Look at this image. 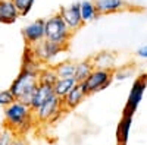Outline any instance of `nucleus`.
Segmentation results:
<instances>
[{
	"label": "nucleus",
	"mask_w": 147,
	"mask_h": 145,
	"mask_svg": "<svg viewBox=\"0 0 147 145\" xmlns=\"http://www.w3.org/2000/svg\"><path fill=\"white\" fill-rule=\"evenodd\" d=\"M52 95H55L53 85H50V84H41V82H38V85H37V88H35V92L32 95V100L30 103L31 110L32 112L37 110V108H38L44 101H47Z\"/></svg>",
	"instance_id": "9"
},
{
	"label": "nucleus",
	"mask_w": 147,
	"mask_h": 145,
	"mask_svg": "<svg viewBox=\"0 0 147 145\" xmlns=\"http://www.w3.org/2000/svg\"><path fill=\"white\" fill-rule=\"evenodd\" d=\"M84 98H85V92L81 88L80 84H77V85L62 98V110H72V108H75Z\"/></svg>",
	"instance_id": "10"
},
{
	"label": "nucleus",
	"mask_w": 147,
	"mask_h": 145,
	"mask_svg": "<svg viewBox=\"0 0 147 145\" xmlns=\"http://www.w3.org/2000/svg\"><path fill=\"white\" fill-rule=\"evenodd\" d=\"M94 70V66L91 62H81V63H77V70H75V78L77 82H82L88 78V75Z\"/></svg>",
	"instance_id": "18"
},
{
	"label": "nucleus",
	"mask_w": 147,
	"mask_h": 145,
	"mask_svg": "<svg viewBox=\"0 0 147 145\" xmlns=\"http://www.w3.org/2000/svg\"><path fill=\"white\" fill-rule=\"evenodd\" d=\"M80 6V13H81V19L82 22H90L93 19H96L97 16H99V12H97L96 9V5L94 2H91V0H82V2L78 3Z\"/></svg>",
	"instance_id": "15"
},
{
	"label": "nucleus",
	"mask_w": 147,
	"mask_h": 145,
	"mask_svg": "<svg viewBox=\"0 0 147 145\" xmlns=\"http://www.w3.org/2000/svg\"><path fill=\"white\" fill-rule=\"evenodd\" d=\"M37 85H38V75L30 69H24L18 78L12 82L9 91L15 97V100L30 106Z\"/></svg>",
	"instance_id": "1"
},
{
	"label": "nucleus",
	"mask_w": 147,
	"mask_h": 145,
	"mask_svg": "<svg viewBox=\"0 0 147 145\" xmlns=\"http://www.w3.org/2000/svg\"><path fill=\"white\" fill-rule=\"evenodd\" d=\"M97 12L100 13H113V12L121 10L125 6L124 0H96L94 2Z\"/></svg>",
	"instance_id": "13"
},
{
	"label": "nucleus",
	"mask_w": 147,
	"mask_h": 145,
	"mask_svg": "<svg viewBox=\"0 0 147 145\" xmlns=\"http://www.w3.org/2000/svg\"><path fill=\"white\" fill-rule=\"evenodd\" d=\"M34 113L37 120H40V122H50L62 113V100L57 95H52L37 110H34Z\"/></svg>",
	"instance_id": "5"
},
{
	"label": "nucleus",
	"mask_w": 147,
	"mask_h": 145,
	"mask_svg": "<svg viewBox=\"0 0 147 145\" xmlns=\"http://www.w3.org/2000/svg\"><path fill=\"white\" fill-rule=\"evenodd\" d=\"M55 74L57 78H74L75 76V70H77V63L74 62H62L59 63L55 69Z\"/></svg>",
	"instance_id": "17"
},
{
	"label": "nucleus",
	"mask_w": 147,
	"mask_h": 145,
	"mask_svg": "<svg viewBox=\"0 0 147 145\" xmlns=\"http://www.w3.org/2000/svg\"><path fill=\"white\" fill-rule=\"evenodd\" d=\"M137 54L140 56V57H147V45H144V47H141L140 50L137 51Z\"/></svg>",
	"instance_id": "23"
},
{
	"label": "nucleus",
	"mask_w": 147,
	"mask_h": 145,
	"mask_svg": "<svg viewBox=\"0 0 147 145\" xmlns=\"http://www.w3.org/2000/svg\"><path fill=\"white\" fill-rule=\"evenodd\" d=\"M24 38L30 44H37L41 43L44 40V21L43 19H37L22 29Z\"/></svg>",
	"instance_id": "8"
},
{
	"label": "nucleus",
	"mask_w": 147,
	"mask_h": 145,
	"mask_svg": "<svg viewBox=\"0 0 147 145\" xmlns=\"http://www.w3.org/2000/svg\"><path fill=\"white\" fill-rule=\"evenodd\" d=\"M77 84L78 82L75 78H57L56 82L53 84V92H55V95H57L62 100Z\"/></svg>",
	"instance_id": "12"
},
{
	"label": "nucleus",
	"mask_w": 147,
	"mask_h": 145,
	"mask_svg": "<svg viewBox=\"0 0 147 145\" xmlns=\"http://www.w3.org/2000/svg\"><path fill=\"white\" fill-rule=\"evenodd\" d=\"M72 29H69V27L65 23V21L62 19L59 13L50 16L47 21H44V40L52 41L60 45H65L71 35H72Z\"/></svg>",
	"instance_id": "3"
},
{
	"label": "nucleus",
	"mask_w": 147,
	"mask_h": 145,
	"mask_svg": "<svg viewBox=\"0 0 147 145\" xmlns=\"http://www.w3.org/2000/svg\"><path fill=\"white\" fill-rule=\"evenodd\" d=\"M56 79H57V76H56L53 69L43 72V74L38 76V82H41V84H50V85H53V84L56 82Z\"/></svg>",
	"instance_id": "20"
},
{
	"label": "nucleus",
	"mask_w": 147,
	"mask_h": 145,
	"mask_svg": "<svg viewBox=\"0 0 147 145\" xmlns=\"http://www.w3.org/2000/svg\"><path fill=\"white\" fill-rule=\"evenodd\" d=\"M146 85H147V75H143L140 76L132 85V90L129 92V97L127 100V104H125V108H124V114H134L136 108L138 107L140 101H141V97H143V92L146 90Z\"/></svg>",
	"instance_id": "6"
},
{
	"label": "nucleus",
	"mask_w": 147,
	"mask_h": 145,
	"mask_svg": "<svg viewBox=\"0 0 147 145\" xmlns=\"http://www.w3.org/2000/svg\"><path fill=\"white\" fill-rule=\"evenodd\" d=\"M13 3L19 12L21 16H25L28 12L31 10L32 5H34V0H13Z\"/></svg>",
	"instance_id": "19"
},
{
	"label": "nucleus",
	"mask_w": 147,
	"mask_h": 145,
	"mask_svg": "<svg viewBox=\"0 0 147 145\" xmlns=\"http://www.w3.org/2000/svg\"><path fill=\"white\" fill-rule=\"evenodd\" d=\"M10 145H25V144H24L22 141H19V139H12Z\"/></svg>",
	"instance_id": "24"
},
{
	"label": "nucleus",
	"mask_w": 147,
	"mask_h": 145,
	"mask_svg": "<svg viewBox=\"0 0 147 145\" xmlns=\"http://www.w3.org/2000/svg\"><path fill=\"white\" fill-rule=\"evenodd\" d=\"M59 15L62 16V19L65 21V23L69 27V29H72V31H77V29H80L84 25V22L81 19L78 3L71 5L68 7H62V9H60V12H59Z\"/></svg>",
	"instance_id": "7"
},
{
	"label": "nucleus",
	"mask_w": 147,
	"mask_h": 145,
	"mask_svg": "<svg viewBox=\"0 0 147 145\" xmlns=\"http://www.w3.org/2000/svg\"><path fill=\"white\" fill-rule=\"evenodd\" d=\"M110 81H112V72H109L106 69H97V70H93L85 81L78 82V84L84 90L85 95H88V94L102 91L103 88H106L110 84Z\"/></svg>",
	"instance_id": "4"
},
{
	"label": "nucleus",
	"mask_w": 147,
	"mask_h": 145,
	"mask_svg": "<svg viewBox=\"0 0 147 145\" xmlns=\"http://www.w3.org/2000/svg\"><path fill=\"white\" fill-rule=\"evenodd\" d=\"M32 110L28 104H24L18 100L5 106V123L6 128L12 130H24L31 122Z\"/></svg>",
	"instance_id": "2"
},
{
	"label": "nucleus",
	"mask_w": 147,
	"mask_h": 145,
	"mask_svg": "<svg viewBox=\"0 0 147 145\" xmlns=\"http://www.w3.org/2000/svg\"><path fill=\"white\" fill-rule=\"evenodd\" d=\"M131 122H132V116L131 114H124L119 122L118 126V132H116V136H118V144H125L129 135V129H131Z\"/></svg>",
	"instance_id": "16"
},
{
	"label": "nucleus",
	"mask_w": 147,
	"mask_h": 145,
	"mask_svg": "<svg viewBox=\"0 0 147 145\" xmlns=\"http://www.w3.org/2000/svg\"><path fill=\"white\" fill-rule=\"evenodd\" d=\"M60 50H63V45L52 43V41H47V40H43L40 47H38V50H37V53H38V56L43 57L44 60H49V59H53Z\"/></svg>",
	"instance_id": "14"
},
{
	"label": "nucleus",
	"mask_w": 147,
	"mask_h": 145,
	"mask_svg": "<svg viewBox=\"0 0 147 145\" xmlns=\"http://www.w3.org/2000/svg\"><path fill=\"white\" fill-rule=\"evenodd\" d=\"M118 145H125V144H118Z\"/></svg>",
	"instance_id": "25"
},
{
	"label": "nucleus",
	"mask_w": 147,
	"mask_h": 145,
	"mask_svg": "<svg viewBox=\"0 0 147 145\" xmlns=\"http://www.w3.org/2000/svg\"><path fill=\"white\" fill-rule=\"evenodd\" d=\"M19 16L21 15L13 3V0H0V22L13 23Z\"/></svg>",
	"instance_id": "11"
},
{
	"label": "nucleus",
	"mask_w": 147,
	"mask_h": 145,
	"mask_svg": "<svg viewBox=\"0 0 147 145\" xmlns=\"http://www.w3.org/2000/svg\"><path fill=\"white\" fill-rule=\"evenodd\" d=\"M12 139H13V130L5 128L0 130V145H10Z\"/></svg>",
	"instance_id": "21"
},
{
	"label": "nucleus",
	"mask_w": 147,
	"mask_h": 145,
	"mask_svg": "<svg viewBox=\"0 0 147 145\" xmlns=\"http://www.w3.org/2000/svg\"><path fill=\"white\" fill-rule=\"evenodd\" d=\"M12 101H15V97L10 91H0V106H7Z\"/></svg>",
	"instance_id": "22"
}]
</instances>
